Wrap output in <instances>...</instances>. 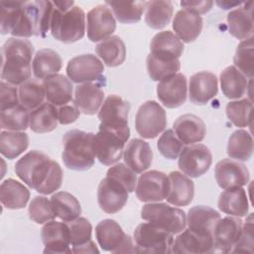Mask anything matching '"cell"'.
I'll use <instances>...</instances> for the list:
<instances>
[{
	"label": "cell",
	"instance_id": "cell-1",
	"mask_svg": "<svg viewBox=\"0 0 254 254\" xmlns=\"http://www.w3.org/2000/svg\"><path fill=\"white\" fill-rule=\"evenodd\" d=\"M1 78L13 85H21L31 77L34 46L26 39L9 38L2 46Z\"/></svg>",
	"mask_w": 254,
	"mask_h": 254
},
{
	"label": "cell",
	"instance_id": "cell-2",
	"mask_svg": "<svg viewBox=\"0 0 254 254\" xmlns=\"http://www.w3.org/2000/svg\"><path fill=\"white\" fill-rule=\"evenodd\" d=\"M51 20L52 36L63 43L71 44L80 40L85 33V13L73 1H53Z\"/></svg>",
	"mask_w": 254,
	"mask_h": 254
},
{
	"label": "cell",
	"instance_id": "cell-3",
	"mask_svg": "<svg viewBox=\"0 0 254 254\" xmlns=\"http://www.w3.org/2000/svg\"><path fill=\"white\" fill-rule=\"evenodd\" d=\"M53 11V1H22L11 35L16 38H45L51 29Z\"/></svg>",
	"mask_w": 254,
	"mask_h": 254
},
{
	"label": "cell",
	"instance_id": "cell-4",
	"mask_svg": "<svg viewBox=\"0 0 254 254\" xmlns=\"http://www.w3.org/2000/svg\"><path fill=\"white\" fill-rule=\"evenodd\" d=\"M93 137V133L78 129L69 130L64 135L62 160L67 169L86 171L93 167L95 160Z\"/></svg>",
	"mask_w": 254,
	"mask_h": 254
},
{
	"label": "cell",
	"instance_id": "cell-5",
	"mask_svg": "<svg viewBox=\"0 0 254 254\" xmlns=\"http://www.w3.org/2000/svg\"><path fill=\"white\" fill-rule=\"evenodd\" d=\"M134 240L137 253H172L174 234L148 221L135 228Z\"/></svg>",
	"mask_w": 254,
	"mask_h": 254
},
{
	"label": "cell",
	"instance_id": "cell-6",
	"mask_svg": "<svg viewBox=\"0 0 254 254\" xmlns=\"http://www.w3.org/2000/svg\"><path fill=\"white\" fill-rule=\"evenodd\" d=\"M129 111L130 104L128 101L116 94L108 95L97 114L100 120L99 126L117 133L128 141L130 137V129L128 126Z\"/></svg>",
	"mask_w": 254,
	"mask_h": 254
},
{
	"label": "cell",
	"instance_id": "cell-7",
	"mask_svg": "<svg viewBox=\"0 0 254 254\" xmlns=\"http://www.w3.org/2000/svg\"><path fill=\"white\" fill-rule=\"evenodd\" d=\"M53 160L43 152L33 150L15 164V173L29 188L38 190L46 181L52 169Z\"/></svg>",
	"mask_w": 254,
	"mask_h": 254
},
{
	"label": "cell",
	"instance_id": "cell-8",
	"mask_svg": "<svg viewBox=\"0 0 254 254\" xmlns=\"http://www.w3.org/2000/svg\"><path fill=\"white\" fill-rule=\"evenodd\" d=\"M141 217L173 234H179L187 226L186 212L181 208L163 202H150L143 205Z\"/></svg>",
	"mask_w": 254,
	"mask_h": 254
},
{
	"label": "cell",
	"instance_id": "cell-9",
	"mask_svg": "<svg viewBox=\"0 0 254 254\" xmlns=\"http://www.w3.org/2000/svg\"><path fill=\"white\" fill-rule=\"evenodd\" d=\"M95 237L102 250L112 253L136 252L132 238L114 219H103L95 227Z\"/></svg>",
	"mask_w": 254,
	"mask_h": 254
},
{
	"label": "cell",
	"instance_id": "cell-10",
	"mask_svg": "<svg viewBox=\"0 0 254 254\" xmlns=\"http://www.w3.org/2000/svg\"><path fill=\"white\" fill-rule=\"evenodd\" d=\"M135 127L137 133L145 139L157 137L167 127L165 109L155 100L144 102L136 113Z\"/></svg>",
	"mask_w": 254,
	"mask_h": 254
},
{
	"label": "cell",
	"instance_id": "cell-11",
	"mask_svg": "<svg viewBox=\"0 0 254 254\" xmlns=\"http://www.w3.org/2000/svg\"><path fill=\"white\" fill-rule=\"evenodd\" d=\"M126 140L117 133L99 126L93 137V152L98 161L104 166L117 163L123 156Z\"/></svg>",
	"mask_w": 254,
	"mask_h": 254
},
{
	"label": "cell",
	"instance_id": "cell-12",
	"mask_svg": "<svg viewBox=\"0 0 254 254\" xmlns=\"http://www.w3.org/2000/svg\"><path fill=\"white\" fill-rule=\"evenodd\" d=\"M212 155L202 144H191L183 148L179 155V169L188 177L198 178L210 168Z\"/></svg>",
	"mask_w": 254,
	"mask_h": 254
},
{
	"label": "cell",
	"instance_id": "cell-13",
	"mask_svg": "<svg viewBox=\"0 0 254 254\" xmlns=\"http://www.w3.org/2000/svg\"><path fill=\"white\" fill-rule=\"evenodd\" d=\"M169 190V176L156 170L143 173L139 177L135 189L137 198L142 202H159L166 199Z\"/></svg>",
	"mask_w": 254,
	"mask_h": 254
},
{
	"label": "cell",
	"instance_id": "cell-14",
	"mask_svg": "<svg viewBox=\"0 0 254 254\" xmlns=\"http://www.w3.org/2000/svg\"><path fill=\"white\" fill-rule=\"evenodd\" d=\"M103 71L102 62L92 54L76 56L69 60L66 65V74L69 80L78 84L99 80Z\"/></svg>",
	"mask_w": 254,
	"mask_h": 254
},
{
	"label": "cell",
	"instance_id": "cell-15",
	"mask_svg": "<svg viewBox=\"0 0 254 254\" xmlns=\"http://www.w3.org/2000/svg\"><path fill=\"white\" fill-rule=\"evenodd\" d=\"M116 21L110 8L105 4L93 7L86 16V32L91 42L103 41L114 33Z\"/></svg>",
	"mask_w": 254,
	"mask_h": 254
},
{
	"label": "cell",
	"instance_id": "cell-16",
	"mask_svg": "<svg viewBox=\"0 0 254 254\" xmlns=\"http://www.w3.org/2000/svg\"><path fill=\"white\" fill-rule=\"evenodd\" d=\"M128 193L129 191L121 183L106 176L97 188L98 205L106 213H116L126 204Z\"/></svg>",
	"mask_w": 254,
	"mask_h": 254
},
{
	"label": "cell",
	"instance_id": "cell-17",
	"mask_svg": "<svg viewBox=\"0 0 254 254\" xmlns=\"http://www.w3.org/2000/svg\"><path fill=\"white\" fill-rule=\"evenodd\" d=\"M42 242L45 245L44 253L65 254L72 253L70 246L69 229L66 222L50 220L41 230Z\"/></svg>",
	"mask_w": 254,
	"mask_h": 254
},
{
	"label": "cell",
	"instance_id": "cell-18",
	"mask_svg": "<svg viewBox=\"0 0 254 254\" xmlns=\"http://www.w3.org/2000/svg\"><path fill=\"white\" fill-rule=\"evenodd\" d=\"M187 77L181 72L161 80L157 85V96L167 108L182 106L187 100Z\"/></svg>",
	"mask_w": 254,
	"mask_h": 254
},
{
	"label": "cell",
	"instance_id": "cell-19",
	"mask_svg": "<svg viewBox=\"0 0 254 254\" xmlns=\"http://www.w3.org/2000/svg\"><path fill=\"white\" fill-rule=\"evenodd\" d=\"M214 175L217 185L223 190L246 186L250 179L247 167L231 159L219 161L215 166Z\"/></svg>",
	"mask_w": 254,
	"mask_h": 254
},
{
	"label": "cell",
	"instance_id": "cell-20",
	"mask_svg": "<svg viewBox=\"0 0 254 254\" xmlns=\"http://www.w3.org/2000/svg\"><path fill=\"white\" fill-rule=\"evenodd\" d=\"M242 220L238 217L220 218L213 230L214 252L229 253L237 243L242 232Z\"/></svg>",
	"mask_w": 254,
	"mask_h": 254
},
{
	"label": "cell",
	"instance_id": "cell-21",
	"mask_svg": "<svg viewBox=\"0 0 254 254\" xmlns=\"http://www.w3.org/2000/svg\"><path fill=\"white\" fill-rule=\"evenodd\" d=\"M218 91L217 77L210 71H198L192 74L189 83V96L191 103L204 105Z\"/></svg>",
	"mask_w": 254,
	"mask_h": 254
},
{
	"label": "cell",
	"instance_id": "cell-22",
	"mask_svg": "<svg viewBox=\"0 0 254 254\" xmlns=\"http://www.w3.org/2000/svg\"><path fill=\"white\" fill-rule=\"evenodd\" d=\"M214 252L213 237L199 235L198 233L185 228L174 239L172 253L183 254H206Z\"/></svg>",
	"mask_w": 254,
	"mask_h": 254
},
{
	"label": "cell",
	"instance_id": "cell-23",
	"mask_svg": "<svg viewBox=\"0 0 254 254\" xmlns=\"http://www.w3.org/2000/svg\"><path fill=\"white\" fill-rule=\"evenodd\" d=\"M104 91L100 84L94 82L80 83L75 86L73 102L85 115L97 113L103 103Z\"/></svg>",
	"mask_w": 254,
	"mask_h": 254
},
{
	"label": "cell",
	"instance_id": "cell-24",
	"mask_svg": "<svg viewBox=\"0 0 254 254\" xmlns=\"http://www.w3.org/2000/svg\"><path fill=\"white\" fill-rule=\"evenodd\" d=\"M123 159L127 167L136 174H140L151 166L153 161V151L148 142L135 138L130 140L125 146Z\"/></svg>",
	"mask_w": 254,
	"mask_h": 254
},
{
	"label": "cell",
	"instance_id": "cell-25",
	"mask_svg": "<svg viewBox=\"0 0 254 254\" xmlns=\"http://www.w3.org/2000/svg\"><path fill=\"white\" fill-rule=\"evenodd\" d=\"M220 218L219 212L215 209L205 205H196L189 210L187 224L188 228L199 235L213 237L214 227Z\"/></svg>",
	"mask_w": 254,
	"mask_h": 254
},
{
	"label": "cell",
	"instance_id": "cell-26",
	"mask_svg": "<svg viewBox=\"0 0 254 254\" xmlns=\"http://www.w3.org/2000/svg\"><path fill=\"white\" fill-rule=\"evenodd\" d=\"M226 20L230 35L242 41L253 38V2L230 11Z\"/></svg>",
	"mask_w": 254,
	"mask_h": 254
},
{
	"label": "cell",
	"instance_id": "cell-27",
	"mask_svg": "<svg viewBox=\"0 0 254 254\" xmlns=\"http://www.w3.org/2000/svg\"><path fill=\"white\" fill-rule=\"evenodd\" d=\"M174 131L186 145L201 142L206 134V127L201 118L194 114H184L174 122Z\"/></svg>",
	"mask_w": 254,
	"mask_h": 254
},
{
	"label": "cell",
	"instance_id": "cell-28",
	"mask_svg": "<svg viewBox=\"0 0 254 254\" xmlns=\"http://www.w3.org/2000/svg\"><path fill=\"white\" fill-rule=\"evenodd\" d=\"M150 54L156 58L174 61L179 60L184 52L183 42L171 31L159 32L150 44Z\"/></svg>",
	"mask_w": 254,
	"mask_h": 254
},
{
	"label": "cell",
	"instance_id": "cell-29",
	"mask_svg": "<svg viewBox=\"0 0 254 254\" xmlns=\"http://www.w3.org/2000/svg\"><path fill=\"white\" fill-rule=\"evenodd\" d=\"M203 22L202 18L190 11L180 10L173 20L175 35L184 43H191L200 35Z\"/></svg>",
	"mask_w": 254,
	"mask_h": 254
},
{
	"label": "cell",
	"instance_id": "cell-30",
	"mask_svg": "<svg viewBox=\"0 0 254 254\" xmlns=\"http://www.w3.org/2000/svg\"><path fill=\"white\" fill-rule=\"evenodd\" d=\"M170 190L167 201L175 206H186L192 201L194 195L193 182L186 175L173 171L169 174Z\"/></svg>",
	"mask_w": 254,
	"mask_h": 254
},
{
	"label": "cell",
	"instance_id": "cell-31",
	"mask_svg": "<svg viewBox=\"0 0 254 254\" xmlns=\"http://www.w3.org/2000/svg\"><path fill=\"white\" fill-rule=\"evenodd\" d=\"M46 98L55 106H62L72 101V84L64 74H55L43 80Z\"/></svg>",
	"mask_w": 254,
	"mask_h": 254
},
{
	"label": "cell",
	"instance_id": "cell-32",
	"mask_svg": "<svg viewBox=\"0 0 254 254\" xmlns=\"http://www.w3.org/2000/svg\"><path fill=\"white\" fill-rule=\"evenodd\" d=\"M217 204L222 212L235 217H243L248 214V197L242 187L231 188L222 191Z\"/></svg>",
	"mask_w": 254,
	"mask_h": 254
},
{
	"label": "cell",
	"instance_id": "cell-33",
	"mask_svg": "<svg viewBox=\"0 0 254 254\" xmlns=\"http://www.w3.org/2000/svg\"><path fill=\"white\" fill-rule=\"evenodd\" d=\"M30 190L22 183L7 179L0 186V201L8 209L24 208L29 201Z\"/></svg>",
	"mask_w": 254,
	"mask_h": 254
},
{
	"label": "cell",
	"instance_id": "cell-34",
	"mask_svg": "<svg viewBox=\"0 0 254 254\" xmlns=\"http://www.w3.org/2000/svg\"><path fill=\"white\" fill-rule=\"evenodd\" d=\"M63 66L61 56L54 50L42 49L36 53L32 63V71L37 79H46L58 74Z\"/></svg>",
	"mask_w": 254,
	"mask_h": 254
},
{
	"label": "cell",
	"instance_id": "cell-35",
	"mask_svg": "<svg viewBox=\"0 0 254 254\" xmlns=\"http://www.w3.org/2000/svg\"><path fill=\"white\" fill-rule=\"evenodd\" d=\"M219 80L223 94L229 99H239L247 92L248 79L234 65L225 67L220 72Z\"/></svg>",
	"mask_w": 254,
	"mask_h": 254
},
{
	"label": "cell",
	"instance_id": "cell-36",
	"mask_svg": "<svg viewBox=\"0 0 254 254\" xmlns=\"http://www.w3.org/2000/svg\"><path fill=\"white\" fill-rule=\"evenodd\" d=\"M95 53L109 66L122 64L126 59V47L118 36H111L95 46Z\"/></svg>",
	"mask_w": 254,
	"mask_h": 254
},
{
	"label": "cell",
	"instance_id": "cell-37",
	"mask_svg": "<svg viewBox=\"0 0 254 254\" xmlns=\"http://www.w3.org/2000/svg\"><path fill=\"white\" fill-rule=\"evenodd\" d=\"M58 122L57 106L48 101L30 112L29 126L35 133L52 132L58 127Z\"/></svg>",
	"mask_w": 254,
	"mask_h": 254
},
{
	"label": "cell",
	"instance_id": "cell-38",
	"mask_svg": "<svg viewBox=\"0 0 254 254\" xmlns=\"http://www.w3.org/2000/svg\"><path fill=\"white\" fill-rule=\"evenodd\" d=\"M51 202L56 215L64 222L79 217L81 206L77 198L67 191H59L52 195Z\"/></svg>",
	"mask_w": 254,
	"mask_h": 254
},
{
	"label": "cell",
	"instance_id": "cell-39",
	"mask_svg": "<svg viewBox=\"0 0 254 254\" xmlns=\"http://www.w3.org/2000/svg\"><path fill=\"white\" fill-rule=\"evenodd\" d=\"M145 22L155 30L165 28L171 21L174 6L171 1H148L145 7Z\"/></svg>",
	"mask_w": 254,
	"mask_h": 254
},
{
	"label": "cell",
	"instance_id": "cell-40",
	"mask_svg": "<svg viewBox=\"0 0 254 254\" xmlns=\"http://www.w3.org/2000/svg\"><path fill=\"white\" fill-rule=\"evenodd\" d=\"M147 1H106L115 18L123 24L137 23L141 20Z\"/></svg>",
	"mask_w": 254,
	"mask_h": 254
},
{
	"label": "cell",
	"instance_id": "cell-41",
	"mask_svg": "<svg viewBox=\"0 0 254 254\" xmlns=\"http://www.w3.org/2000/svg\"><path fill=\"white\" fill-rule=\"evenodd\" d=\"M227 155L236 161H248L253 155V138L243 129L234 131L227 144Z\"/></svg>",
	"mask_w": 254,
	"mask_h": 254
},
{
	"label": "cell",
	"instance_id": "cell-42",
	"mask_svg": "<svg viewBox=\"0 0 254 254\" xmlns=\"http://www.w3.org/2000/svg\"><path fill=\"white\" fill-rule=\"evenodd\" d=\"M28 134L23 131H1L0 153L7 159L13 160L27 150Z\"/></svg>",
	"mask_w": 254,
	"mask_h": 254
},
{
	"label": "cell",
	"instance_id": "cell-43",
	"mask_svg": "<svg viewBox=\"0 0 254 254\" xmlns=\"http://www.w3.org/2000/svg\"><path fill=\"white\" fill-rule=\"evenodd\" d=\"M46 97L43 82L37 78H30L19 87V101L29 111H33L44 103Z\"/></svg>",
	"mask_w": 254,
	"mask_h": 254
},
{
	"label": "cell",
	"instance_id": "cell-44",
	"mask_svg": "<svg viewBox=\"0 0 254 254\" xmlns=\"http://www.w3.org/2000/svg\"><path fill=\"white\" fill-rule=\"evenodd\" d=\"M0 128L6 131H25L30 124L29 110L20 103L16 106L0 110Z\"/></svg>",
	"mask_w": 254,
	"mask_h": 254
},
{
	"label": "cell",
	"instance_id": "cell-45",
	"mask_svg": "<svg viewBox=\"0 0 254 254\" xmlns=\"http://www.w3.org/2000/svg\"><path fill=\"white\" fill-rule=\"evenodd\" d=\"M146 67L150 78L154 81H161L171 75L178 73L181 68L180 60L167 61L149 54L146 59Z\"/></svg>",
	"mask_w": 254,
	"mask_h": 254
},
{
	"label": "cell",
	"instance_id": "cell-46",
	"mask_svg": "<svg viewBox=\"0 0 254 254\" xmlns=\"http://www.w3.org/2000/svg\"><path fill=\"white\" fill-rule=\"evenodd\" d=\"M253 103L248 98L230 101L225 107L227 118L236 127H247L251 124Z\"/></svg>",
	"mask_w": 254,
	"mask_h": 254
},
{
	"label": "cell",
	"instance_id": "cell-47",
	"mask_svg": "<svg viewBox=\"0 0 254 254\" xmlns=\"http://www.w3.org/2000/svg\"><path fill=\"white\" fill-rule=\"evenodd\" d=\"M254 44L253 38L241 41L237 46L235 56L233 58L234 66L238 68L246 77L252 78L254 73L253 68Z\"/></svg>",
	"mask_w": 254,
	"mask_h": 254
},
{
	"label": "cell",
	"instance_id": "cell-48",
	"mask_svg": "<svg viewBox=\"0 0 254 254\" xmlns=\"http://www.w3.org/2000/svg\"><path fill=\"white\" fill-rule=\"evenodd\" d=\"M69 229L70 245L72 253L75 249L81 247L91 240L92 226L91 223L84 217H77L74 220L66 222Z\"/></svg>",
	"mask_w": 254,
	"mask_h": 254
},
{
	"label": "cell",
	"instance_id": "cell-49",
	"mask_svg": "<svg viewBox=\"0 0 254 254\" xmlns=\"http://www.w3.org/2000/svg\"><path fill=\"white\" fill-rule=\"evenodd\" d=\"M28 213L30 219L38 224H44L57 217L51 200L42 195H37L31 200Z\"/></svg>",
	"mask_w": 254,
	"mask_h": 254
},
{
	"label": "cell",
	"instance_id": "cell-50",
	"mask_svg": "<svg viewBox=\"0 0 254 254\" xmlns=\"http://www.w3.org/2000/svg\"><path fill=\"white\" fill-rule=\"evenodd\" d=\"M157 148L166 159L176 160L184 148V143L179 139L173 129H167L159 138Z\"/></svg>",
	"mask_w": 254,
	"mask_h": 254
},
{
	"label": "cell",
	"instance_id": "cell-51",
	"mask_svg": "<svg viewBox=\"0 0 254 254\" xmlns=\"http://www.w3.org/2000/svg\"><path fill=\"white\" fill-rule=\"evenodd\" d=\"M0 13V31L2 35L11 34L17 22L18 14L22 1H1Z\"/></svg>",
	"mask_w": 254,
	"mask_h": 254
},
{
	"label": "cell",
	"instance_id": "cell-52",
	"mask_svg": "<svg viewBox=\"0 0 254 254\" xmlns=\"http://www.w3.org/2000/svg\"><path fill=\"white\" fill-rule=\"evenodd\" d=\"M106 176L112 178L121 183L129 192L135 190L137 186L136 173L123 163H118L110 167L106 173Z\"/></svg>",
	"mask_w": 254,
	"mask_h": 254
},
{
	"label": "cell",
	"instance_id": "cell-53",
	"mask_svg": "<svg viewBox=\"0 0 254 254\" xmlns=\"http://www.w3.org/2000/svg\"><path fill=\"white\" fill-rule=\"evenodd\" d=\"M231 252H253V213H250L244 224H242L240 238L232 248Z\"/></svg>",
	"mask_w": 254,
	"mask_h": 254
},
{
	"label": "cell",
	"instance_id": "cell-54",
	"mask_svg": "<svg viewBox=\"0 0 254 254\" xmlns=\"http://www.w3.org/2000/svg\"><path fill=\"white\" fill-rule=\"evenodd\" d=\"M63 183V170L59 163L53 160L52 169L44 184L37 190L39 193L51 194L58 190Z\"/></svg>",
	"mask_w": 254,
	"mask_h": 254
},
{
	"label": "cell",
	"instance_id": "cell-55",
	"mask_svg": "<svg viewBox=\"0 0 254 254\" xmlns=\"http://www.w3.org/2000/svg\"><path fill=\"white\" fill-rule=\"evenodd\" d=\"M19 103V89L16 85L2 80L0 83V110L16 106Z\"/></svg>",
	"mask_w": 254,
	"mask_h": 254
},
{
	"label": "cell",
	"instance_id": "cell-56",
	"mask_svg": "<svg viewBox=\"0 0 254 254\" xmlns=\"http://www.w3.org/2000/svg\"><path fill=\"white\" fill-rule=\"evenodd\" d=\"M57 110H58L59 123L63 125L73 123L74 121H76V119L80 115V111L74 104L73 100L67 104L58 106Z\"/></svg>",
	"mask_w": 254,
	"mask_h": 254
},
{
	"label": "cell",
	"instance_id": "cell-57",
	"mask_svg": "<svg viewBox=\"0 0 254 254\" xmlns=\"http://www.w3.org/2000/svg\"><path fill=\"white\" fill-rule=\"evenodd\" d=\"M213 5V1L210 0H198V1H182L181 6L188 11L195 13L197 15L207 13Z\"/></svg>",
	"mask_w": 254,
	"mask_h": 254
},
{
	"label": "cell",
	"instance_id": "cell-58",
	"mask_svg": "<svg viewBox=\"0 0 254 254\" xmlns=\"http://www.w3.org/2000/svg\"><path fill=\"white\" fill-rule=\"evenodd\" d=\"M73 253H99V250L97 249L95 243L92 240H90L86 244L75 249Z\"/></svg>",
	"mask_w": 254,
	"mask_h": 254
},
{
	"label": "cell",
	"instance_id": "cell-59",
	"mask_svg": "<svg viewBox=\"0 0 254 254\" xmlns=\"http://www.w3.org/2000/svg\"><path fill=\"white\" fill-rule=\"evenodd\" d=\"M221 9H230V8H233L235 6H239L241 4H243V2H229V1H216L215 2Z\"/></svg>",
	"mask_w": 254,
	"mask_h": 254
}]
</instances>
